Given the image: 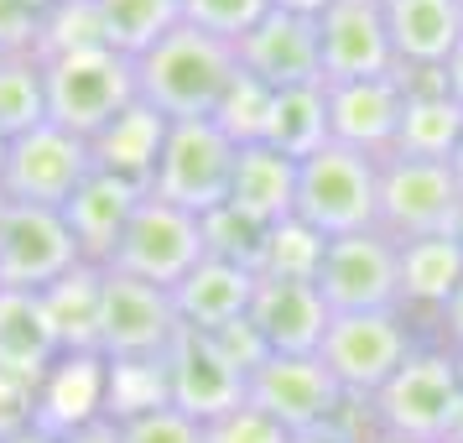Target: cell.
Masks as SVG:
<instances>
[{"instance_id":"cell-45","label":"cell","mask_w":463,"mask_h":443,"mask_svg":"<svg viewBox=\"0 0 463 443\" xmlns=\"http://www.w3.org/2000/svg\"><path fill=\"white\" fill-rule=\"evenodd\" d=\"M442 73H448V94H453V100L463 105V43H458V53L442 63Z\"/></svg>"},{"instance_id":"cell-52","label":"cell","mask_w":463,"mask_h":443,"mask_svg":"<svg viewBox=\"0 0 463 443\" xmlns=\"http://www.w3.org/2000/svg\"><path fill=\"white\" fill-rule=\"evenodd\" d=\"M458 5H463V0H458Z\"/></svg>"},{"instance_id":"cell-36","label":"cell","mask_w":463,"mask_h":443,"mask_svg":"<svg viewBox=\"0 0 463 443\" xmlns=\"http://www.w3.org/2000/svg\"><path fill=\"white\" fill-rule=\"evenodd\" d=\"M271 11H276V0H183V22L219 37V43H230V47L245 32H255Z\"/></svg>"},{"instance_id":"cell-1","label":"cell","mask_w":463,"mask_h":443,"mask_svg":"<svg viewBox=\"0 0 463 443\" xmlns=\"http://www.w3.org/2000/svg\"><path fill=\"white\" fill-rule=\"evenodd\" d=\"M234 47L177 22L156 47L136 58V100L167 120H213V110L234 84Z\"/></svg>"},{"instance_id":"cell-18","label":"cell","mask_w":463,"mask_h":443,"mask_svg":"<svg viewBox=\"0 0 463 443\" xmlns=\"http://www.w3.org/2000/svg\"><path fill=\"white\" fill-rule=\"evenodd\" d=\"M245 318L255 323V334L266 339L271 355H317L334 313H328V303L317 293V282H276V276H260Z\"/></svg>"},{"instance_id":"cell-50","label":"cell","mask_w":463,"mask_h":443,"mask_svg":"<svg viewBox=\"0 0 463 443\" xmlns=\"http://www.w3.org/2000/svg\"><path fill=\"white\" fill-rule=\"evenodd\" d=\"M453 235H458V246H463V209H458V225H453Z\"/></svg>"},{"instance_id":"cell-12","label":"cell","mask_w":463,"mask_h":443,"mask_svg":"<svg viewBox=\"0 0 463 443\" xmlns=\"http://www.w3.org/2000/svg\"><path fill=\"white\" fill-rule=\"evenodd\" d=\"M317 293L328 313H385L401 308V246L385 230H359L328 240Z\"/></svg>"},{"instance_id":"cell-51","label":"cell","mask_w":463,"mask_h":443,"mask_svg":"<svg viewBox=\"0 0 463 443\" xmlns=\"http://www.w3.org/2000/svg\"><path fill=\"white\" fill-rule=\"evenodd\" d=\"M453 360H458V386H463V350H453Z\"/></svg>"},{"instance_id":"cell-15","label":"cell","mask_w":463,"mask_h":443,"mask_svg":"<svg viewBox=\"0 0 463 443\" xmlns=\"http://www.w3.org/2000/svg\"><path fill=\"white\" fill-rule=\"evenodd\" d=\"M245 371L234 365L213 334H198V329H183L167 350V401L177 412H188L193 422H219L224 412L245 407Z\"/></svg>"},{"instance_id":"cell-42","label":"cell","mask_w":463,"mask_h":443,"mask_svg":"<svg viewBox=\"0 0 463 443\" xmlns=\"http://www.w3.org/2000/svg\"><path fill=\"white\" fill-rule=\"evenodd\" d=\"M32 418H37V391L22 386V380H11V376H0V438L32 428Z\"/></svg>"},{"instance_id":"cell-46","label":"cell","mask_w":463,"mask_h":443,"mask_svg":"<svg viewBox=\"0 0 463 443\" xmlns=\"http://www.w3.org/2000/svg\"><path fill=\"white\" fill-rule=\"evenodd\" d=\"M0 443H63V438H58V433H47V428H37V422H32V428H22V433H11V438H0Z\"/></svg>"},{"instance_id":"cell-13","label":"cell","mask_w":463,"mask_h":443,"mask_svg":"<svg viewBox=\"0 0 463 443\" xmlns=\"http://www.w3.org/2000/svg\"><path fill=\"white\" fill-rule=\"evenodd\" d=\"M79 266V246L58 209H26L0 198V287L47 293Z\"/></svg>"},{"instance_id":"cell-2","label":"cell","mask_w":463,"mask_h":443,"mask_svg":"<svg viewBox=\"0 0 463 443\" xmlns=\"http://www.w3.org/2000/svg\"><path fill=\"white\" fill-rule=\"evenodd\" d=\"M375 433H401V438L448 443L463 418V386L458 360L448 344H417L411 360L364 401Z\"/></svg>"},{"instance_id":"cell-23","label":"cell","mask_w":463,"mask_h":443,"mask_svg":"<svg viewBox=\"0 0 463 443\" xmlns=\"http://www.w3.org/2000/svg\"><path fill=\"white\" fill-rule=\"evenodd\" d=\"M167 115H156L151 105L120 110L99 136H89V157H94V172L105 178H120L130 188H151V172H156V157H162V141H167Z\"/></svg>"},{"instance_id":"cell-28","label":"cell","mask_w":463,"mask_h":443,"mask_svg":"<svg viewBox=\"0 0 463 443\" xmlns=\"http://www.w3.org/2000/svg\"><path fill=\"white\" fill-rule=\"evenodd\" d=\"M334 141L328 136V89L323 84H302V89H281L271 100V120H266V147L287 151L292 162L313 157Z\"/></svg>"},{"instance_id":"cell-25","label":"cell","mask_w":463,"mask_h":443,"mask_svg":"<svg viewBox=\"0 0 463 443\" xmlns=\"http://www.w3.org/2000/svg\"><path fill=\"white\" fill-rule=\"evenodd\" d=\"M230 204L240 214L260 219L266 230L297 214V162L287 151L250 141L234 151V178H230Z\"/></svg>"},{"instance_id":"cell-49","label":"cell","mask_w":463,"mask_h":443,"mask_svg":"<svg viewBox=\"0 0 463 443\" xmlns=\"http://www.w3.org/2000/svg\"><path fill=\"white\" fill-rule=\"evenodd\" d=\"M448 168H453V178H458V188H463V141H458V151H453V162H448Z\"/></svg>"},{"instance_id":"cell-19","label":"cell","mask_w":463,"mask_h":443,"mask_svg":"<svg viewBox=\"0 0 463 443\" xmlns=\"http://www.w3.org/2000/svg\"><path fill=\"white\" fill-rule=\"evenodd\" d=\"M63 339L58 323L47 313L43 293H11L0 287V376L22 380V386H43L47 371L63 360Z\"/></svg>"},{"instance_id":"cell-43","label":"cell","mask_w":463,"mask_h":443,"mask_svg":"<svg viewBox=\"0 0 463 443\" xmlns=\"http://www.w3.org/2000/svg\"><path fill=\"white\" fill-rule=\"evenodd\" d=\"M438 344L463 350V282L453 287V297L442 303V313H438Z\"/></svg>"},{"instance_id":"cell-10","label":"cell","mask_w":463,"mask_h":443,"mask_svg":"<svg viewBox=\"0 0 463 443\" xmlns=\"http://www.w3.org/2000/svg\"><path fill=\"white\" fill-rule=\"evenodd\" d=\"M245 401L287 433H313L349 418V397L317 355H266L245 380Z\"/></svg>"},{"instance_id":"cell-38","label":"cell","mask_w":463,"mask_h":443,"mask_svg":"<svg viewBox=\"0 0 463 443\" xmlns=\"http://www.w3.org/2000/svg\"><path fill=\"white\" fill-rule=\"evenodd\" d=\"M120 443H203V422H193L188 412H177L172 401L146 407L136 418H120Z\"/></svg>"},{"instance_id":"cell-9","label":"cell","mask_w":463,"mask_h":443,"mask_svg":"<svg viewBox=\"0 0 463 443\" xmlns=\"http://www.w3.org/2000/svg\"><path fill=\"white\" fill-rule=\"evenodd\" d=\"M203 225H198V214H183L162 204V198H141L136 214H130L126 225V240H120V251L109 261V272H126L136 282H151V287H183L188 272L203 261Z\"/></svg>"},{"instance_id":"cell-17","label":"cell","mask_w":463,"mask_h":443,"mask_svg":"<svg viewBox=\"0 0 463 443\" xmlns=\"http://www.w3.org/2000/svg\"><path fill=\"white\" fill-rule=\"evenodd\" d=\"M328 89V136L338 147L364 151V157H391L401 115H406V89L401 79H359V84H323Z\"/></svg>"},{"instance_id":"cell-35","label":"cell","mask_w":463,"mask_h":443,"mask_svg":"<svg viewBox=\"0 0 463 443\" xmlns=\"http://www.w3.org/2000/svg\"><path fill=\"white\" fill-rule=\"evenodd\" d=\"M271 89L255 84L250 73H234V84L224 89V100L213 110V126L230 136L234 147H250V141H266V120H271Z\"/></svg>"},{"instance_id":"cell-41","label":"cell","mask_w":463,"mask_h":443,"mask_svg":"<svg viewBox=\"0 0 463 443\" xmlns=\"http://www.w3.org/2000/svg\"><path fill=\"white\" fill-rule=\"evenodd\" d=\"M213 344H219V350H224V355H230L240 371H245V376H250L255 365L271 355V350H266V339L255 334L250 318H240V323H230V329H219V334H213Z\"/></svg>"},{"instance_id":"cell-11","label":"cell","mask_w":463,"mask_h":443,"mask_svg":"<svg viewBox=\"0 0 463 443\" xmlns=\"http://www.w3.org/2000/svg\"><path fill=\"white\" fill-rule=\"evenodd\" d=\"M177 334H183V318L172 308V293L105 266L94 355H105V360H167Z\"/></svg>"},{"instance_id":"cell-40","label":"cell","mask_w":463,"mask_h":443,"mask_svg":"<svg viewBox=\"0 0 463 443\" xmlns=\"http://www.w3.org/2000/svg\"><path fill=\"white\" fill-rule=\"evenodd\" d=\"M203 443H292V433L281 428V422H271L260 407H234V412H224L219 422H209L203 428Z\"/></svg>"},{"instance_id":"cell-44","label":"cell","mask_w":463,"mask_h":443,"mask_svg":"<svg viewBox=\"0 0 463 443\" xmlns=\"http://www.w3.org/2000/svg\"><path fill=\"white\" fill-rule=\"evenodd\" d=\"M292 443H370L359 438L349 422H334V428H313V433H292Z\"/></svg>"},{"instance_id":"cell-21","label":"cell","mask_w":463,"mask_h":443,"mask_svg":"<svg viewBox=\"0 0 463 443\" xmlns=\"http://www.w3.org/2000/svg\"><path fill=\"white\" fill-rule=\"evenodd\" d=\"M396 68H442L463 43L458 0H380Z\"/></svg>"},{"instance_id":"cell-14","label":"cell","mask_w":463,"mask_h":443,"mask_svg":"<svg viewBox=\"0 0 463 443\" xmlns=\"http://www.w3.org/2000/svg\"><path fill=\"white\" fill-rule=\"evenodd\" d=\"M317 63H323V84L391 79L396 47L385 32V5L380 0H328L317 11Z\"/></svg>"},{"instance_id":"cell-39","label":"cell","mask_w":463,"mask_h":443,"mask_svg":"<svg viewBox=\"0 0 463 443\" xmlns=\"http://www.w3.org/2000/svg\"><path fill=\"white\" fill-rule=\"evenodd\" d=\"M52 0H0V58L37 53Z\"/></svg>"},{"instance_id":"cell-6","label":"cell","mask_w":463,"mask_h":443,"mask_svg":"<svg viewBox=\"0 0 463 443\" xmlns=\"http://www.w3.org/2000/svg\"><path fill=\"white\" fill-rule=\"evenodd\" d=\"M234 141L213 120H172L156 172H151V198H162L183 214H203L230 204V178H234Z\"/></svg>"},{"instance_id":"cell-37","label":"cell","mask_w":463,"mask_h":443,"mask_svg":"<svg viewBox=\"0 0 463 443\" xmlns=\"http://www.w3.org/2000/svg\"><path fill=\"white\" fill-rule=\"evenodd\" d=\"M99 16H94V0H52L43 22V43H37V58H58V53H73V47H99Z\"/></svg>"},{"instance_id":"cell-5","label":"cell","mask_w":463,"mask_h":443,"mask_svg":"<svg viewBox=\"0 0 463 443\" xmlns=\"http://www.w3.org/2000/svg\"><path fill=\"white\" fill-rule=\"evenodd\" d=\"M417 344L421 339L401 308H385V313H334L317 360L328 365V376L338 380V391L349 401H370L411 360Z\"/></svg>"},{"instance_id":"cell-29","label":"cell","mask_w":463,"mask_h":443,"mask_svg":"<svg viewBox=\"0 0 463 443\" xmlns=\"http://www.w3.org/2000/svg\"><path fill=\"white\" fill-rule=\"evenodd\" d=\"M99 287H105V266H84L79 261L63 282H52L43 293L68 355H94V339H99Z\"/></svg>"},{"instance_id":"cell-26","label":"cell","mask_w":463,"mask_h":443,"mask_svg":"<svg viewBox=\"0 0 463 443\" xmlns=\"http://www.w3.org/2000/svg\"><path fill=\"white\" fill-rule=\"evenodd\" d=\"M463 282L458 235H421L401 246V313H442V303Z\"/></svg>"},{"instance_id":"cell-27","label":"cell","mask_w":463,"mask_h":443,"mask_svg":"<svg viewBox=\"0 0 463 443\" xmlns=\"http://www.w3.org/2000/svg\"><path fill=\"white\" fill-rule=\"evenodd\" d=\"M463 141V105L448 89H421L406 94V115H401L396 147L391 157H411V162H453Z\"/></svg>"},{"instance_id":"cell-32","label":"cell","mask_w":463,"mask_h":443,"mask_svg":"<svg viewBox=\"0 0 463 443\" xmlns=\"http://www.w3.org/2000/svg\"><path fill=\"white\" fill-rule=\"evenodd\" d=\"M323 255H328V235H317L302 219H281L266 235V255H260V272L255 276H276V282H317L323 272Z\"/></svg>"},{"instance_id":"cell-20","label":"cell","mask_w":463,"mask_h":443,"mask_svg":"<svg viewBox=\"0 0 463 443\" xmlns=\"http://www.w3.org/2000/svg\"><path fill=\"white\" fill-rule=\"evenodd\" d=\"M146 193L120 183V178H105V172H89L84 188L73 193L63 204V225L73 235V246H79V261L84 266H109L115 251H120V240H126V225L136 204H141Z\"/></svg>"},{"instance_id":"cell-3","label":"cell","mask_w":463,"mask_h":443,"mask_svg":"<svg viewBox=\"0 0 463 443\" xmlns=\"http://www.w3.org/2000/svg\"><path fill=\"white\" fill-rule=\"evenodd\" d=\"M47 84V120L73 130V136H99V130L136 105V58L115 47H73L58 58H43Z\"/></svg>"},{"instance_id":"cell-47","label":"cell","mask_w":463,"mask_h":443,"mask_svg":"<svg viewBox=\"0 0 463 443\" xmlns=\"http://www.w3.org/2000/svg\"><path fill=\"white\" fill-rule=\"evenodd\" d=\"M276 5H281V11H302V16H317L328 0H276Z\"/></svg>"},{"instance_id":"cell-4","label":"cell","mask_w":463,"mask_h":443,"mask_svg":"<svg viewBox=\"0 0 463 443\" xmlns=\"http://www.w3.org/2000/svg\"><path fill=\"white\" fill-rule=\"evenodd\" d=\"M380 214V157L349 151L328 141L323 151L297 162V219L317 235H359L375 230Z\"/></svg>"},{"instance_id":"cell-22","label":"cell","mask_w":463,"mask_h":443,"mask_svg":"<svg viewBox=\"0 0 463 443\" xmlns=\"http://www.w3.org/2000/svg\"><path fill=\"white\" fill-rule=\"evenodd\" d=\"M260 276L245 272V266H230V261H213L203 255L188 272L183 287H172V308L183 318V329H198V334H219L240 318L250 313V297Z\"/></svg>"},{"instance_id":"cell-30","label":"cell","mask_w":463,"mask_h":443,"mask_svg":"<svg viewBox=\"0 0 463 443\" xmlns=\"http://www.w3.org/2000/svg\"><path fill=\"white\" fill-rule=\"evenodd\" d=\"M94 16H99L105 47L141 58L146 47H156L183 22V0H94Z\"/></svg>"},{"instance_id":"cell-31","label":"cell","mask_w":463,"mask_h":443,"mask_svg":"<svg viewBox=\"0 0 463 443\" xmlns=\"http://www.w3.org/2000/svg\"><path fill=\"white\" fill-rule=\"evenodd\" d=\"M47 120V84H43V58L37 53H16L0 58V147L16 141L26 130Z\"/></svg>"},{"instance_id":"cell-8","label":"cell","mask_w":463,"mask_h":443,"mask_svg":"<svg viewBox=\"0 0 463 443\" xmlns=\"http://www.w3.org/2000/svg\"><path fill=\"white\" fill-rule=\"evenodd\" d=\"M463 209V188L448 162H411V157H380V214L375 230L396 246L421 235H453Z\"/></svg>"},{"instance_id":"cell-34","label":"cell","mask_w":463,"mask_h":443,"mask_svg":"<svg viewBox=\"0 0 463 443\" xmlns=\"http://www.w3.org/2000/svg\"><path fill=\"white\" fill-rule=\"evenodd\" d=\"M203 251L213 261H230V266H245V272H260V255H266V225L250 219V214H240L234 204H219L209 209L203 219Z\"/></svg>"},{"instance_id":"cell-7","label":"cell","mask_w":463,"mask_h":443,"mask_svg":"<svg viewBox=\"0 0 463 443\" xmlns=\"http://www.w3.org/2000/svg\"><path fill=\"white\" fill-rule=\"evenodd\" d=\"M89 172H94V157H89L84 136L43 120L37 130H26V136L0 147V198L26 204V209L63 214V204L84 188Z\"/></svg>"},{"instance_id":"cell-16","label":"cell","mask_w":463,"mask_h":443,"mask_svg":"<svg viewBox=\"0 0 463 443\" xmlns=\"http://www.w3.org/2000/svg\"><path fill=\"white\" fill-rule=\"evenodd\" d=\"M234 63H240V73H250L255 84H266L271 94L302 89V84H323L317 16H302V11H281L276 5L255 32H245L234 43Z\"/></svg>"},{"instance_id":"cell-24","label":"cell","mask_w":463,"mask_h":443,"mask_svg":"<svg viewBox=\"0 0 463 443\" xmlns=\"http://www.w3.org/2000/svg\"><path fill=\"white\" fill-rule=\"evenodd\" d=\"M94 418H105V355H63L37 386V418L32 422L68 438Z\"/></svg>"},{"instance_id":"cell-48","label":"cell","mask_w":463,"mask_h":443,"mask_svg":"<svg viewBox=\"0 0 463 443\" xmlns=\"http://www.w3.org/2000/svg\"><path fill=\"white\" fill-rule=\"evenodd\" d=\"M370 443H427V438H401V433H370Z\"/></svg>"},{"instance_id":"cell-33","label":"cell","mask_w":463,"mask_h":443,"mask_svg":"<svg viewBox=\"0 0 463 443\" xmlns=\"http://www.w3.org/2000/svg\"><path fill=\"white\" fill-rule=\"evenodd\" d=\"M167 401V360H105V418H136Z\"/></svg>"}]
</instances>
